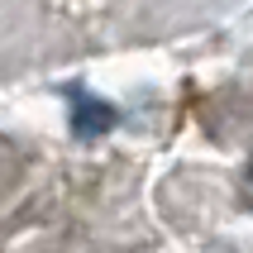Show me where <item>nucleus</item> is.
<instances>
[{
	"label": "nucleus",
	"mask_w": 253,
	"mask_h": 253,
	"mask_svg": "<svg viewBox=\"0 0 253 253\" xmlns=\"http://www.w3.org/2000/svg\"><path fill=\"white\" fill-rule=\"evenodd\" d=\"M72 115H77V129H82V134H100V129L115 125V110L105 105V100L86 96V91H77V96H72Z\"/></svg>",
	"instance_id": "obj_1"
}]
</instances>
